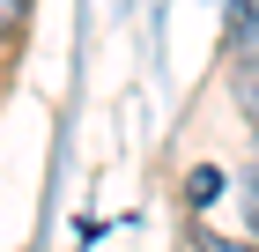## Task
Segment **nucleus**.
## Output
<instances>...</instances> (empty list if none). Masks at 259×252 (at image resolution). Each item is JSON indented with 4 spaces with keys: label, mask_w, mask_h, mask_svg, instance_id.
<instances>
[{
    "label": "nucleus",
    "mask_w": 259,
    "mask_h": 252,
    "mask_svg": "<svg viewBox=\"0 0 259 252\" xmlns=\"http://www.w3.org/2000/svg\"><path fill=\"white\" fill-rule=\"evenodd\" d=\"M252 45H259V0H237V15H230V52L252 59Z\"/></svg>",
    "instance_id": "1"
},
{
    "label": "nucleus",
    "mask_w": 259,
    "mask_h": 252,
    "mask_svg": "<svg viewBox=\"0 0 259 252\" xmlns=\"http://www.w3.org/2000/svg\"><path fill=\"white\" fill-rule=\"evenodd\" d=\"M230 89H237V112L252 119V134H259V59H237V75H230Z\"/></svg>",
    "instance_id": "2"
},
{
    "label": "nucleus",
    "mask_w": 259,
    "mask_h": 252,
    "mask_svg": "<svg viewBox=\"0 0 259 252\" xmlns=\"http://www.w3.org/2000/svg\"><path fill=\"white\" fill-rule=\"evenodd\" d=\"M22 15H30V0H0V38H8V30H22Z\"/></svg>",
    "instance_id": "3"
}]
</instances>
